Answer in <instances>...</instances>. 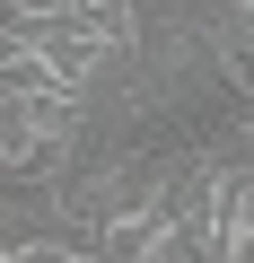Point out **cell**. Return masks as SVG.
I'll return each mask as SVG.
<instances>
[{
    "label": "cell",
    "instance_id": "cell-1",
    "mask_svg": "<svg viewBox=\"0 0 254 263\" xmlns=\"http://www.w3.org/2000/svg\"><path fill=\"white\" fill-rule=\"evenodd\" d=\"M219 263H254V202H245V193L228 202V228H219Z\"/></svg>",
    "mask_w": 254,
    "mask_h": 263
},
{
    "label": "cell",
    "instance_id": "cell-2",
    "mask_svg": "<svg viewBox=\"0 0 254 263\" xmlns=\"http://www.w3.org/2000/svg\"><path fill=\"white\" fill-rule=\"evenodd\" d=\"M237 9H254V0H237Z\"/></svg>",
    "mask_w": 254,
    "mask_h": 263
}]
</instances>
